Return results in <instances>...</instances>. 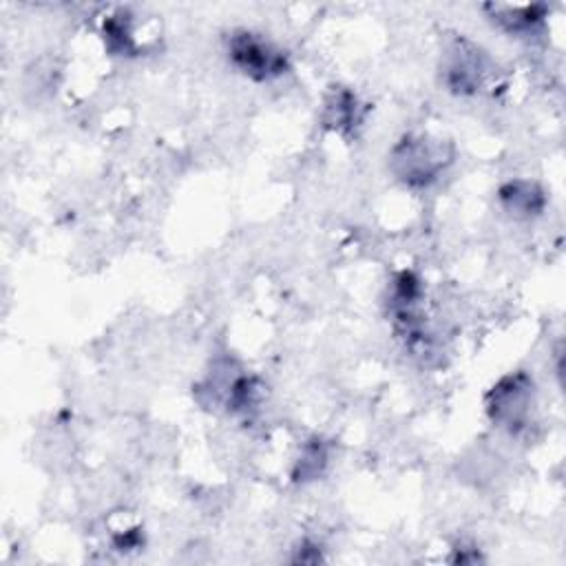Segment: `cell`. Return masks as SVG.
Instances as JSON below:
<instances>
[{
	"instance_id": "7a4b0ae2",
	"label": "cell",
	"mask_w": 566,
	"mask_h": 566,
	"mask_svg": "<svg viewBox=\"0 0 566 566\" xmlns=\"http://www.w3.org/2000/svg\"><path fill=\"white\" fill-rule=\"evenodd\" d=\"M228 57L237 71L256 82L281 77L290 69L285 51L272 44L261 33L239 29L228 38Z\"/></svg>"
},
{
	"instance_id": "ba28073f",
	"label": "cell",
	"mask_w": 566,
	"mask_h": 566,
	"mask_svg": "<svg viewBox=\"0 0 566 566\" xmlns=\"http://www.w3.org/2000/svg\"><path fill=\"white\" fill-rule=\"evenodd\" d=\"M327 455L323 451V444L314 440V444H310L305 449V453L301 455V462H298V473L296 475H303V478H316L321 473V467L325 464Z\"/></svg>"
},
{
	"instance_id": "5b68a950",
	"label": "cell",
	"mask_w": 566,
	"mask_h": 566,
	"mask_svg": "<svg viewBox=\"0 0 566 566\" xmlns=\"http://www.w3.org/2000/svg\"><path fill=\"white\" fill-rule=\"evenodd\" d=\"M497 197H500V203L504 206V210L515 217L539 214L546 203L544 190L535 181H526V179H515V181L504 184L500 188Z\"/></svg>"
},
{
	"instance_id": "277c9868",
	"label": "cell",
	"mask_w": 566,
	"mask_h": 566,
	"mask_svg": "<svg viewBox=\"0 0 566 566\" xmlns=\"http://www.w3.org/2000/svg\"><path fill=\"white\" fill-rule=\"evenodd\" d=\"M491 64L486 53L469 40H455L442 57V82L458 95H475L482 91Z\"/></svg>"
},
{
	"instance_id": "6da1fadb",
	"label": "cell",
	"mask_w": 566,
	"mask_h": 566,
	"mask_svg": "<svg viewBox=\"0 0 566 566\" xmlns=\"http://www.w3.org/2000/svg\"><path fill=\"white\" fill-rule=\"evenodd\" d=\"M451 146L427 135H405L391 150L389 168L409 188H427L451 164Z\"/></svg>"
},
{
	"instance_id": "3957f363",
	"label": "cell",
	"mask_w": 566,
	"mask_h": 566,
	"mask_svg": "<svg viewBox=\"0 0 566 566\" xmlns=\"http://www.w3.org/2000/svg\"><path fill=\"white\" fill-rule=\"evenodd\" d=\"M533 407V378L524 371L504 376L486 396V411L491 420L504 429L520 431Z\"/></svg>"
},
{
	"instance_id": "52a82bcc",
	"label": "cell",
	"mask_w": 566,
	"mask_h": 566,
	"mask_svg": "<svg viewBox=\"0 0 566 566\" xmlns=\"http://www.w3.org/2000/svg\"><path fill=\"white\" fill-rule=\"evenodd\" d=\"M504 31L515 33V35H528L533 33L542 20H544V7L535 4V7H520V9H506V11H495L493 18Z\"/></svg>"
},
{
	"instance_id": "8992f818",
	"label": "cell",
	"mask_w": 566,
	"mask_h": 566,
	"mask_svg": "<svg viewBox=\"0 0 566 566\" xmlns=\"http://www.w3.org/2000/svg\"><path fill=\"white\" fill-rule=\"evenodd\" d=\"M360 104L356 95L347 88H338L329 95L325 104V124L338 133H349L360 124Z\"/></svg>"
}]
</instances>
